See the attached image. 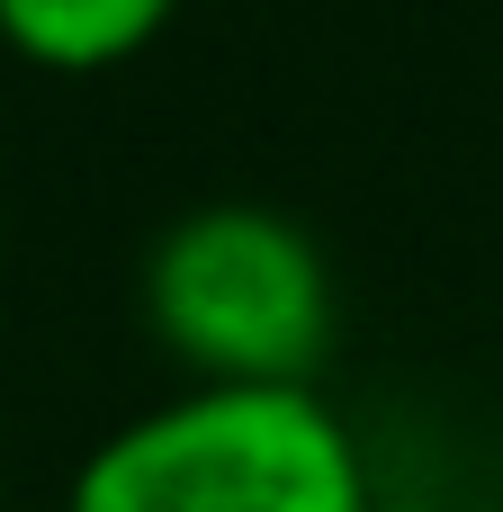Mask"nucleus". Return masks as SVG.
I'll list each match as a JSON object with an SVG mask.
<instances>
[{
    "instance_id": "f03ea898",
    "label": "nucleus",
    "mask_w": 503,
    "mask_h": 512,
    "mask_svg": "<svg viewBox=\"0 0 503 512\" xmlns=\"http://www.w3.org/2000/svg\"><path fill=\"white\" fill-rule=\"evenodd\" d=\"M144 324L189 387H315L333 351V270L297 216L207 198L153 234Z\"/></svg>"
},
{
    "instance_id": "7ed1b4c3",
    "label": "nucleus",
    "mask_w": 503,
    "mask_h": 512,
    "mask_svg": "<svg viewBox=\"0 0 503 512\" xmlns=\"http://www.w3.org/2000/svg\"><path fill=\"white\" fill-rule=\"evenodd\" d=\"M180 0H0V45L36 72H108L135 63Z\"/></svg>"
},
{
    "instance_id": "20e7f679",
    "label": "nucleus",
    "mask_w": 503,
    "mask_h": 512,
    "mask_svg": "<svg viewBox=\"0 0 503 512\" xmlns=\"http://www.w3.org/2000/svg\"><path fill=\"white\" fill-rule=\"evenodd\" d=\"M378 512H432V504H414V495H378Z\"/></svg>"
},
{
    "instance_id": "f257e3e1",
    "label": "nucleus",
    "mask_w": 503,
    "mask_h": 512,
    "mask_svg": "<svg viewBox=\"0 0 503 512\" xmlns=\"http://www.w3.org/2000/svg\"><path fill=\"white\" fill-rule=\"evenodd\" d=\"M63 512H378V477L324 387H180L72 468Z\"/></svg>"
}]
</instances>
